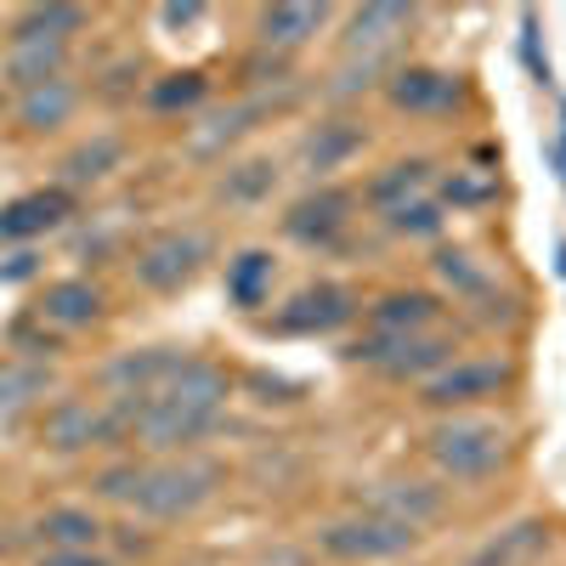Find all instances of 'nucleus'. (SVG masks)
<instances>
[{
	"mask_svg": "<svg viewBox=\"0 0 566 566\" xmlns=\"http://www.w3.org/2000/svg\"><path fill=\"white\" fill-rule=\"evenodd\" d=\"M74 108H80V85L63 74V80H45V85H34V91H18V125L29 130V136H52V130H63L69 119H74Z\"/></svg>",
	"mask_w": 566,
	"mask_h": 566,
	"instance_id": "22",
	"label": "nucleus"
},
{
	"mask_svg": "<svg viewBox=\"0 0 566 566\" xmlns=\"http://www.w3.org/2000/svg\"><path fill=\"white\" fill-rule=\"evenodd\" d=\"M40 437L52 453H85V448H103V442H119V419H114V402H85V397H57L40 419Z\"/></svg>",
	"mask_w": 566,
	"mask_h": 566,
	"instance_id": "11",
	"label": "nucleus"
},
{
	"mask_svg": "<svg viewBox=\"0 0 566 566\" xmlns=\"http://www.w3.org/2000/svg\"><path fill=\"white\" fill-rule=\"evenodd\" d=\"M363 199L352 193V187H335V181H323L312 187V193H301L290 210H283V239H295V244H312V250H328V244H340L352 221H357Z\"/></svg>",
	"mask_w": 566,
	"mask_h": 566,
	"instance_id": "8",
	"label": "nucleus"
},
{
	"mask_svg": "<svg viewBox=\"0 0 566 566\" xmlns=\"http://www.w3.org/2000/svg\"><path fill=\"white\" fill-rule=\"evenodd\" d=\"M272 187H277V165L272 159H244V165H227V176H221V187L216 193L227 199V205H261V199H272Z\"/></svg>",
	"mask_w": 566,
	"mask_h": 566,
	"instance_id": "31",
	"label": "nucleus"
},
{
	"mask_svg": "<svg viewBox=\"0 0 566 566\" xmlns=\"http://www.w3.org/2000/svg\"><path fill=\"white\" fill-rule=\"evenodd\" d=\"M397 239H442L448 232V210H442V199H413V205H402V210H391V216H380Z\"/></svg>",
	"mask_w": 566,
	"mask_h": 566,
	"instance_id": "34",
	"label": "nucleus"
},
{
	"mask_svg": "<svg viewBox=\"0 0 566 566\" xmlns=\"http://www.w3.org/2000/svg\"><path fill=\"white\" fill-rule=\"evenodd\" d=\"M210 250L216 244H210L205 227H165V232H154V239L136 250V283L154 290V295H176V290H187V283L205 272Z\"/></svg>",
	"mask_w": 566,
	"mask_h": 566,
	"instance_id": "6",
	"label": "nucleus"
},
{
	"mask_svg": "<svg viewBox=\"0 0 566 566\" xmlns=\"http://www.w3.org/2000/svg\"><path fill=\"white\" fill-rule=\"evenodd\" d=\"M97 317H103V290L85 277H63L40 295V323L52 328H91Z\"/></svg>",
	"mask_w": 566,
	"mask_h": 566,
	"instance_id": "24",
	"label": "nucleus"
},
{
	"mask_svg": "<svg viewBox=\"0 0 566 566\" xmlns=\"http://www.w3.org/2000/svg\"><path fill=\"white\" fill-rule=\"evenodd\" d=\"M352 357L374 374H386V380H402V386H424L431 374H442L459 346L448 328H424V335H368L352 346Z\"/></svg>",
	"mask_w": 566,
	"mask_h": 566,
	"instance_id": "5",
	"label": "nucleus"
},
{
	"mask_svg": "<svg viewBox=\"0 0 566 566\" xmlns=\"http://www.w3.org/2000/svg\"><path fill=\"white\" fill-rule=\"evenodd\" d=\"M363 510H374V515H391V522H408V527H431L437 515L448 510L442 504V488H431V482H374L368 488V499H363Z\"/></svg>",
	"mask_w": 566,
	"mask_h": 566,
	"instance_id": "19",
	"label": "nucleus"
},
{
	"mask_svg": "<svg viewBox=\"0 0 566 566\" xmlns=\"http://www.w3.org/2000/svg\"><path fill=\"white\" fill-rule=\"evenodd\" d=\"M119 159H125V136L97 130V136L80 142V148L63 159V181H74V187H85V181H103V176H114V170H119Z\"/></svg>",
	"mask_w": 566,
	"mask_h": 566,
	"instance_id": "27",
	"label": "nucleus"
},
{
	"mask_svg": "<svg viewBox=\"0 0 566 566\" xmlns=\"http://www.w3.org/2000/svg\"><path fill=\"white\" fill-rule=\"evenodd\" d=\"M431 272H437V283H442V295H453L459 306H482V301H493V290H499V277H493V266L476 255V250H437V261H431Z\"/></svg>",
	"mask_w": 566,
	"mask_h": 566,
	"instance_id": "20",
	"label": "nucleus"
},
{
	"mask_svg": "<svg viewBox=\"0 0 566 566\" xmlns=\"http://www.w3.org/2000/svg\"><path fill=\"white\" fill-rule=\"evenodd\" d=\"M85 7H69V0H52V7H29V12H18V23H12V40H74L80 29H85Z\"/></svg>",
	"mask_w": 566,
	"mask_h": 566,
	"instance_id": "28",
	"label": "nucleus"
},
{
	"mask_svg": "<svg viewBox=\"0 0 566 566\" xmlns=\"http://www.w3.org/2000/svg\"><path fill=\"white\" fill-rule=\"evenodd\" d=\"M368 335H424V328H442L448 301L431 290H386L368 301Z\"/></svg>",
	"mask_w": 566,
	"mask_h": 566,
	"instance_id": "13",
	"label": "nucleus"
},
{
	"mask_svg": "<svg viewBox=\"0 0 566 566\" xmlns=\"http://www.w3.org/2000/svg\"><path fill=\"white\" fill-rule=\"evenodd\" d=\"M181 363H187V352H176V346H148V352H125V357H114L103 380H108L114 402H130V397H154Z\"/></svg>",
	"mask_w": 566,
	"mask_h": 566,
	"instance_id": "16",
	"label": "nucleus"
},
{
	"mask_svg": "<svg viewBox=\"0 0 566 566\" xmlns=\"http://www.w3.org/2000/svg\"><path fill=\"white\" fill-rule=\"evenodd\" d=\"M363 148H368V130H363V125H352V119H323V125H312V130L301 136L295 159H301V170L328 176V170H346Z\"/></svg>",
	"mask_w": 566,
	"mask_h": 566,
	"instance_id": "18",
	"label": "nucleus"
},
{
	"mask_svg": "<svg viewBox=\"0 0 566 566\" xmlns=\"http://www.w3.org/2000/svg\"><path fill=\"white\" fill-rule=\"evenodd\" d=\"M40 566H108L97 549H52V555H40Z\"/></svg>",
	"mask_w": 566,
	"mask_h": 566,
	"instance_id": "37",
	"label": "nucleus"
},
{
	"mask_svg": "<svg viewBox=\"0 0 566 566\" xmlns=\"http://www.w3.org/2000/svg\"><path fill=\"white\" fill-rule=\"evenodd\" d=\"M335 18V7H306V0H277V7L255 12V45L272 57H290L312 34H323V23Z\"/></svg>",
	"mask_w": 566,
	"mask_h": 566,
	"instance_id": "14",
	"label": "nucleus"
},
{
	"mask_svg": "<svg viewBox=\"0 0 566 566\" xmlns=\"http://www.w3.org/2000/svg\"><path fill=\"white\" fill-rule=\"evenodd\" d=\"M499 199V170H448L442 176V210H488Z\"/></svg>",
	"mask_w": 566,
	"mask_h": 566,
	"instance_id": "32",
	"label": "nucleus"
},
{
	"mask_svg": "<svg viewBox=\"0 0 566 566\" xmlns=\"http://www.w3.org/2000/svg\"><path fill=\"white\" fill-rule=\"evenodd\" d=\"M69 210H74V199L63 193V187H40V193H23L12 205H0V244H23L29 250L34 239L57 232L69 221Z\"/></svg>",
	"mask_w": 566,
	"mask_h": 566,
	"instance_id": "15",
	"label": "nucleus"
},
{
	"mask_svg": "<svg viewBox=\"0 0 566 566\" xmlns=\"http://www.w3.org/2000/svg\"><path fill=\"white\" fill-rule=\"evenodd\" d=\"M272 283H277V255L261 250V244H250V250H239V255L227 261V301L239 306V312L266 306L272 301Z\"/></svg>",
	"mask_w": 566,
	"mask_h": 566,
	"instance_id": "23",
	"label": "nucleus"
},
{
	"mask_svg": "<svg viewBox=\"0 0 566 566\" xmlns=\"http://www.w3.org/2000/svg\"><path fill=\"white\" fill-rule=\"evenodd\" d=\"M419 527L408 522H391V515H374V510H352L340 522L317 527V549L328 560H352V566H368V560H397V555H413L419 549Z\"/></svg>",
	"mask_w": 566,
	"mask_h": 566,
	"instance_id": "4",
	"label": "nucleus"
},
{
	"mask_svg": "<svg viewBox=\"0 0 566 566\" xmlns=\"http://www.w3.org/2000/svg\"><path fill=\"white\" fill-rule=\"evenodd\" d=\"M159 18H165L170 29H187V23L205 18V7H199V0H181V7H176V0H170V7H159Z\"/></svg>",
	"mask_w": 566,
	"mask_h": 566,
	"instance_id": "38",
	"label": "nucleus"
},
{
	"mask_svg": "<svg viewBox=\"0 0 566 566\" xmlns=\"http://www.w3.org/2000/svg\"><path fill=\"white\" fill-rule=\"evenodd\" d=\"M431 187H437V165H431V159H397V165H386V170H374L357 199H363L374 216H391V210H402V205H413V199H431Z\"/></svg>",
	"mask_w": 566,
	"mask_h": 566,
	"instance_id": "17",
	"label": "nucleus"
},
{
	"mask_svg": "<svg viewBox=\"0 0 566 566\" xmlns=\"http://www.w3.org/2000/svg\"><path fill=\"white\" fill-rule=\"evenodd\" d=\"M216 493H221V464L216 459H205V453H170V459L142 464L136 510L148 515V522H187V515H199Z\"/></svg>",
	"mask_w": 566,
	"mask_h": 566,
	"instance_id": "3",
	"label": "nucleus"
},
{
	"mask_svg": "<svg viewBox=\"0 0 566 566\" xmlns=\"http://www.w3.org/2000/svg\"><path fill=\"white\" fill-rule=\"evenodd\" d=\"M227 402H232L227 368L210 363V357H187L154 397L114 402L119 442H142L148 453H165V459L170 453H193L227 419Z\"/></svg>",
	"mask_w": 566,
	"mask_h": 566,
	"instance_id": "1",
	"label": "nucleus"
},
{
	"mask_svg": "<svg viewBox=\"0 0 566 566\" xmlns=\"http://www.w3.org/2000/svg\"><path fill=\"white\" fill-rule=\"evenodd\" d=\"M261 108H266V103H239V108H221V114H210V119L193 130V154L216 159L221 148H232V142H239L244 130H255Z\"/></svg>",
	"mask_w": 566,
	"mask_h": 566,
	"instance_id": "29",
	"label": "nucleus"
},
{
	"mask_svg": "<svg viewBox=\"0 0 566 566\" xmlns=\"http://www.w3.org/2000/svg\"><path fill=\"white\" fill-rule=\"evenodd\" d=\"M34 272H40L34 250H12L7 261H0V283H23V277H34Z\"/></svg>",
	"mask_w": 566,
	"mask_h": 566,
	"instance_id": "36",
	"label": "nucleus"
},
{
	"mask_svg": "<svg viewBox=\"0 0 566 566\" xmlns=\"http://www.w3.org/2000/svg\"><path fill=\"white\" fill-rule=\"evenodd\" d=\"M544 544H549V527L544 522H515L510 533H499L476 555V566H527L533 555H544Z\"/></svg>",
	"mask_w": 566,
	"mask_h": 566,
	"instance_id": "30",
	"label": "nucleus"
},
{
	"mask_svg": "<svg viewBox=\"0 0 566 566\" xmlns=\"http://www.w3.org/2000/svg\"><path fill=\"white\" fill-rule=\"evenodd\" d=\"M63 69H69L63 40H7V57H0V74H7V85H18V91L63 80Z\"/></svg>",
	"mask_w": 566,
	"mask_h": 566,
	"instance_id": "21",
	"label": "nucleus"
},
{
	"mask_svg": "<svg viewBox=\"0 0 566 566\" xmlns=\"http://www.w3.org/2000/svg\"><path fill=\"white\" fill-rule=\"evenodd\" d=\"M424 459L442 482H464L476 488L488 476H499L510 459V424L493 413H442L431 431H424Z\"/></svg>",
	"mask_w": 566,
	"mask_h": 566,
	"instance_id": "2",
	"label": "nucleus"
},
{
	"mask_svg": "<svg viewBox=\"0 0 566 566\" xmlns=\"http://www.w3.org/2000/svg\"><path fill=\"white\" fill-rule=\"evenodd\" d=\"M136 493H142V464L136 459L130 464H114V470H103V476H97V499H108V504L136 510Z\"/></svg>",
	"mask_w": 566,
	"mask_h": 566,
	"instance_id": "35",
	"label": "nucleus"
},
{
	"mask_svg": "<svg viewBox=\"0 0 566 566\" xmlns=\"http://www.w3.org/2000/svg\"><path fill=\"white\" fill-rule=\"evenodd\" d=\"M515 386V368L504 357H453L442 374L419 386V402L437 413H470L476 402H493Z\"/></svg>",
	"mask_w": 566,
	"mask_h": 566,
	"instance_id": "7",
	"label": "nucleus"
},
{
	"mask_svg": "<svg viewBox=\"0 0 566 566\" xmlns=\"http://www.w3.org/2000/svg\"><path fill=\"white\" fill-rule=\"evenodd\" d=\"M386 108L391 114H408V119H442L464 103V80L448 74V69H431V63H402L386 74Z\"/></svg>",
	"mask_w": 566,
	"mask_h": 566,
	"instance_id": "9",
	"label": "nucleus"
},
{
	"mask_svg": "<svg viewBox=\"0 0 566 566\" xmlns=\"http://www.w3.org/2000/svg\"><path fill=\"white\" fill-rule=\"evenodd\" d=\"M34 533H40L45 555H52V549H97V544H103V522H97L91 510H80V504H57V510H45Z\"/></svg>",
	"mask_w": 566,
	"mask_h": 566,
	"instance_id": "25",
	"label": "nucleus"
},
{
	"mask_svg": "<svg viewBox=\"0 0 566 566\" xmlns=\"http://www.w3.org/2000/svg\"><path fill=\"white\" fill-rule=\"evenodd\" d=\"M205 97H210V80H205L199 69H176V74H165V80H154V85H148V108H154V114L199 108Z\"/></svg>",
	"mask_w": 566,
	"mask_h": 566,
	"instance_id": "33",
	"label": "nucleus"
},
{
	"mask_svg": "<svg viewBox=\"0 0 566 566\" xmlns=\"http://www.w3.org/2000/svg\"><path fill=\"white\" fill-rule=\"evenodd\" d=\"M419 23L413 7H397V0H374V7H357L346 18V34H340V52L346 57H374V63H391L402 52L408 29Z\"/></svg>",
	"mask_w": 566,
	"mask_h": 566,
	"instance_id": "12",
	"label": "nucleus"
},
{
	"mask_svg": "<svg viewBox=\"0 0 566 566\" xmlns=\"http://www.w3.org/2000/svg\"><path fill=\"white\" fill-rule=\"evenodd\" d=\"M45 386H52L45 363H34V357H7V363H0V424L29 413L45 397Z\"/></svg>",
	"mask_w": 566,
	"mask_h": 566,
	"instance_id": "26",
	"label": "nucleus"
},
{
	"mask_svg": "<svg viewBox=\"0 0 566 566\" xmlns=\"http://www.w3.org/2000/svg\"><path fill=\"white\" fill-rule=\"evenodd\" d=\"M357 312H363L357 290L317 277V283H306V290H295L290 301H283L272 323L283 328V335H335V328H346Z\"/></svg>",
	"mask_w": 566,
	"mask_h": 566,
	"instance_id": "10",
	"label": "nucleus"
}]
</instances>
